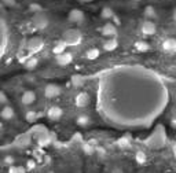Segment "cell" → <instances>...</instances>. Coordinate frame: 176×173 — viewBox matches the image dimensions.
<instances>
[{"label":"cell","mask_w":176,"mask_h":173,"mask_svg":"<svg viewBox=\"0 0 176 173\" xmlns=\"http://www.w3.org/2000/svg\"><path fill=\"white\" fill-rule=\"evenodd\" d=\"M83 40V33L79 29H67L62 36V41L66 45H77Z\"/></svg>","instance_id":"obj_1"},{"label":"cell","mask_w":176,"mask_h":173,"mask_svg":"<svg viewBox=\"0 0 176 173\" xmlns=\"http://www.w3.org/2000/svg\"><path fill=\"white\" fill-rule=\"evenodd\" d=\"M48 22H50L48 17L45 14H43L41 11L40 13H35V15L32 18V23L36 29H45L48 26Z\"/></svg>","instance_id":"obj_2"},{"label":"cell","mask_w":176,"mask_h":173,"mask_svg":"<svg viewBox=\"0 0 176 173\" xmlns=\"http://www.w3.org/2000/svg\"><path fill=\"white\" fill-rule=\"evenodd\" d=\"M43 47H44V41H43L41 37H37V36L29 39V41H28V51L30 54L39 52V51L43 50Z\"/></svg>","instance_id":"obj_3"},{"label":"cell","mask_w":176,"mask_h":173,"mask_svg":"<svg viewBox=\"0 0 176 173\" xmlns=\"http://www.w3.org/2000/svg\"><path fill=\"white\" fill-rule=\"evenodd\" d=\"M140 30H142V33H143V35H146V36H151V35H154V33H156L157 26H156V23H154L153 21L146 19V21H143V22H142V25H140Z\"/></svg>","instance_id":"obj_4"},{"label":"cell","mask_w":176,"mask_h":173,"mask_svg":"<svg viewBox=\"0 0 176 173\" xmlns=\"http://www.w3.org/2000/svg\"><path fill=\"white\" fill-rule=\"evenodd\" d=\"M59 93H61V87L57 85V84H48V85L44 88V95H45V98H48V99L57 98Z\"/></svg>","instance_id":"obj_5"},{"label":"cell","mask_w":176,"mask_h":173,"mask_svg":"<svg viewBox=\"0 0 176 173\" xmlns=\"http://www.w3.org/2000/svg\"><path fill=\"white\" fill-rule=\"evenodd\" d=\"M69 21L73 23H80L84 21V13H83L81 10H77V8H75V10H72L69 13Z\"/></svg>","instance_id":"obj_6"},{"label":"cell","mask_w":176,"mask_h":173,"mask_svg":"<svg viewBox=\"0 0 176 173\" xmlns=\"http://www.w3.org/2000/svg\"><path fill=\"white\" fill-rule=\"evenodd\" d=\"M75 102H76V106H77V107H85V106H88V103H89V95H88L87 92H80V93H77Z\"/></svg>","instance_id":"obj_7"},{"label":"cell","mask_w":176,"mask_h":173,"mask_svg":"<svg viewBox=\"0 0 176 173\" xmlns=\"http://www.w3.org/2000/svg\"><path fill=\"white\" fill-rule=\"evenodd\" d=\"M72 60H73V55L70 52H66V51L59 54V55H57V63L61 66L69 65V63H72Z\"/></svg>","instance_id":"obj_8"},{"label":"cell","mask_w":176,"mask_h":173,"mask_svg":"<svg viewBox=\"0 0 176 173\" xmlns=\"http://www.w3.org/2000/svg\"><path fill=\"white\" fill-rule=\"evenodd\" d=\"M162 48H164L165 52L175 54L176 52V39H174V37L166 39V40L162 43Z\"/></svg>","instance_id":"obj_9"},{"label":"cell","mask_w":176,"mask_h":173,"mask_svg":"<svg viewBox=\"0 0 176 173\" xmlns=\"http://www.w3.org/2000/svg\"><path fill=\"white\" fill-rule=\"evenodd\" d=\"M62 114H63L62 109L58 107V106H52V107H50V110L47 111V117L50 118V120H52V121L59 120V118L62 117Z\"/></svg>","instance_id":"obj_10"},{"label":"cell","mask_w":176,"mask_h":173,"mask_svg":"<svg viewBox=\"0 0 176 173\" xmlns=\"http://www.w3.org/2000/svg\"><path fill=\"white\" fill-rule=\"evenodd\" d=\"M35 101H36V93L33 92V91H25V92L22 93V96H21V102L25 106L32 105Z\"/></svg>","instance_id":"obj_11"},{"label":"cell","mask_w":176,"mask_h":173,"mask_svg":"<svg viewBox=\"0 0 176 173\" xmlns=\"http://www.w3.org/2000/svg\"><path fill=\"white\" fill-rule=\"evenodd\" d=\"M102 35H103V36H107V37H114V36L117 35L116 26H114L112 22H110V23H106V25H103V28H102Z\"/></svg>","instance_id":"obj_12"},{"label":"cell","mask_w":176,"mask_h":173,"mask_svg":"<svg viewBox=\"0 0 176 173\" xmlns=\"http://www.w3.org/2000/svg\"><path fill=\"white\" fill-rule=\"evenodd\" d=\"M14 109L11 107V106H6V107H3L2 113H0V115H2L3 120L8 121V120H13L14 118Z\"/></svg>","instance_id":"obj_13"},{"label":"cell","mask_w":176,"mask_h":173,"mask_svg":"<svg viewBox=\"0 0 176 173\" xmlns=\"http://www.w3.org/2000/svg\"><path fill=\"white\" fill-rule=\"evenodd\" d=\"M117 47H118V41H117L114 37H110L109 40H106L103 43V50L105 51H114Z\"/></svg>","instance_id":"obj_14"},{"label":"cell","mask_w":176,"mask_h":173,"mask_svg":"<svg viewBox=\"0 0 176 173\" xmlns=\"http://www.w3.org/2000/svg\"><path fill=\"white\" fill-rule=\"evenodd\" d=\"M37 65H39V59L35 56H30L25 60V68L28 70H33L35 68H37Z\"/></svg>","instance_id":"obj_15"},{"label":"cell","mask_w":176,"mask_h":173,"mask_svg":"<svg viewBox=\"0 0 176 173\" xmlns=\"http://www.w3.org/2000/svg\"><path fill=\"white\" fill-rule=\"evenodd\" d=\"M135 48L139 51V52H147V51L150 50V45L149 43H146V41H136L135 43Z\"/></svg>","instance_id":"obj_16"},{"label":"cell","mask_w":176,"mask_h":173,"mask_svg":"<svg viewBox=\"0 0 176 173\" xmlns=\"http://www.w3.org/2000/svg\"><path fill=\"white\" fill-rule=\"evenodd\" d=\"M101 15H102L103 19H112V18L114 17V11L110 7H105V8H102Z\"/></svg>","instance_id":"obj_17"},{"label":"cell","mask_w":176,"mask_h":173,"mask_svg":"<svg viewBox=\"0 0 176 173\" xmlns=\"http://www.w3.org/2000/svg\"><path fill=\"white\" fill-rule=\"evenodd\" d=\"M76 122H77V125H80V126H87L89 122H91V120H89V117L88 115H80V117H77V120H76Z\"/></svg>","instance_id":"obj_18"},{"label":"cell","mask_w":176,"mask_h":173,"mask_svg":"<svg viewBox=\"0 0 176 173\" xmlns=\"http://www.w3.org/2000/svg\"><path fill=\"white\" fill-rule=\"evenodd\" d=\"M99 50L98 48H91V50H88L87 51V54H85V56H87V59L89 60H94V59H97L98 56H99Z\"/></svg>","instance_id":"obj_19"},{"label":"cell","mask_w":176,"mask_h":173,"mask_svg":"<svg viewBox=\"0 0 176 173\" xmlns=\"http://www.w3.org/2000/svg\"><path fill=\"white\" fill-rule=\"evenodd\" d=\"M143 14H144V17H146L147 19H151V18L156 17V8H154L153 6H147V7L144 8Z\"/></svg>","instance_id":"obj_20"},{"label":"cell","mask_w":176,"mask_h":173,"mask_svg":"<svg viewBox=\"0 0 176 173\" xmlns=\"http://www.w3.org/2000/svg\"><path fill=\"white\" fill-rule=\"evenodd\" d=\"M65 50H66V44L62 41V43H58L54 48H52V52H54L55 55H59V54L65 52Z\"/></svg>","instance_id":"obj_21"},{"label":"cell","mask_w":176,"mask_h":173,"mask_svg":"<svg viewBox=\"0 0 176 173\" xmlns=\"http://www.w3.org/2000/svg\"><path fill=\"white\" fill-rule=\"evenodd\" d=\"M25 118H26V121L28 122H35L36 120H37V113L36 111H26V115H25Z\"/></svg>","instance_id":"obj_22"},{"label":"cell","mask_w":176,"mask_h":173,"mask_svg":"<svg viewBox=\"0 0 176 173\" xmlns=\"http://www.w3.org/2000/svg\"><path fill=\"white\" fill-rule=\"evenodd\" d=\"M135 158H136L138 163H144L146 162V154H144L143 151H138L136 155H135Z\"/></svg>","instance_id":"obj_23"},{"label":"cell","mask_w":176,"mask_h":173,"mask_svg":"<svg viewBox=\"0 0 176 173\" xmlns=\"http://www.w3.org/2000/svg\"><path fill=\"white\" fill-rule=\"evenodd\" d=\"M83 150H84V153L85 154H88V155H91V154H94L95 153V148L92 147L89 143H87V144H84L83 146Z\"/></svg>","instance_id":"obj_24"},{"label":"cell","mask_w":176,"mask_h":173,"mask_svg":"<svg viewBox=\"0 0 176 173\" xmlns=\"http://www.w3.org/2000/svg\"><path fill=\"white\" fill-rule=\"evenodd\" d=\"M81 80H83V78L79 77V76H73V77H72V84H73L75 87H80V85L83 84Z\"/></svg>","instance_id":"obj_25"},{"label":"cell","mask_w":176,"mask_h":173,"mask_svg":"<svg viewBox=\"0 0 176 173\" xmlns=\"http://www.w3.org/2000/svg\"><path fill=\"white\" fill-rule=\"evenodd\" d=\"M29 10L33 11V13H40V11H41V6H39L37 3H32L30 7H29Z\"/></svg>","instance_id":"obj_26"},{"label":"cell","mask_w":176,"mask_h":173,"mask_svg":"<svg viewBox=\"0 0 176 173\" xmlns=\"http://www.w3.org/2000/svg\"><path fill=\"white\" fill-rule=\"evenodd\" d=\"M118 144L121 146V147H127V146L129 144V138H128V135L127 136H124V138H121L118 140Z\"/></svg>","instance_id":"obj_27"},{"label":"cell","mask_w":176,"mask_h":173,"mask_svg":"<svg viewBox=\"0 0 176 173\" xmlns=\"http://www.w3.org/2000/svg\"><path fill=\"white\" fill-rule=\"evenodd\" d=\"M35 166H36V162L33 159H29L26 162V171H33L35 169Z\"/></svg>","instance_id":"obj_28"},{"label":"cell","mask_w":176,"mask_h":173,"mask_svg":"<svg viewBox=\"0 0 176 173\" xmlns=\"http://www.w3.org/2000/svg\"><path fill=\"white\" fill-rule=\"evenodd\" d=\"M26 169L21 168V166H18V168H14V166H11L10 168V173H25Z\"/></svg>","instance_id":"obj_29"},{"label":"cell","mask_w":176,"mask_h":173,"mask_svg":"<svg viewBox=\"0 0 176 173\" xmlns=\"http://www.w3.org/2000/svg\"><path fill=\"white\" fill-rule=\"evenodd\" d=\"M3 4L7 6V7H14L15 4H17V0H2Z\"/></svg>","instance_id":"obj_30"},{"label":"cell","mask_w":176,"mask_h":173,"mask_svg":"<svg viewBox=\"0 0 176 173\" xmlns=\"http://www.w3.org/2000/svg\"><path fill=\"white\" fill-rule=\"evenodd\" d=\"M7 103V95L4 92H0V105H6Z\"/></svg>","instance_id":"obj_31"},{"label":"cell","mask_w":176,"mask_h":173,"mask_svg":"<svg viewBox=\"0 0 176 173\" xmlns=\"http://www.w3.org/2000/svg\"><path fill=\"white\" fill-rule=\"evenodd\" d=\"M4 163H6V165H13V163H14V158L11 155H7L4 158Z\"/></svg>","instance_id":"obj_32"},{"label":"cell","mask_w":176,"mask_h":173,"mask_svg":"<svg viewBox=\"0 0 176 173\" xmlns=\"http://www.w3.org/2000/svg\"><path fill=\"white\" fill-rule=\"evenodd\" d=\"M26 143H29V138H24V139H21V140H18V144L19 146H24V144H26Z\"/></svg>","instance_id":"obj_33"},{"label":"cell","mask_w":176,"mask_h":173,"mask_svg":"<svg viewBox=\"0 0 176 173\" xmlns=\"http://www.w3.org/2000/svg\"><path fill=\"white\" fill-rule=\"evenodd\" d=\"M172 19H174V22L176 23V7L174 8V11H172Z\"/></svg>","instance_id":"obj_34"},{"label":"cell","mask_w":176,"mask_h":173,"mask_svg":"<svg viewBox=\"0 0 176 173\" xmlns=\"http://www.w3.org/2000/svg\"><path fill=\"white\" fill-rule=\"evenodd\" d=\"M98 153H99L101 155H105V150L103 148H101V147H98Z\"/></svg>","instance_id":"obj_35"},{"label":"cell","mask_w":176,"mask_h":173,"mask_svg":"<svg viewBox=\"0 0 176 173\" xmlns=\"http://www.w3.org/2000/svg\"><path fill=\"white\" fill-rule=\"evenodd\" d=\"M172 126H174V128H176V120H172Z\"/></svg>","instance_id":"obj_36"},{"label":"cell","mask_w":176,"mask_h":173,"mask_svg":"<svg viewBox=\"0 0 176 173\" xmlns=\"http://www.w3.org/2000/svg\"><path fill=\"white\" fill-rule=\"evenodd\" d=\"M174 154H175V157H176V144L174 146Z\"/></svg>","instance_id":"obj_37"},{"label":"cell","mask_w":176,"mask_h":173,"mask_svg":"<svg viewBox=\"0 0 176 173\" xmlns=\"http://www.w3.org/2000/svg\"><path fill=\"white\" fill-rule=\"evenodd\" d=\"M2 129H3V124L0 122V130H2Z\"/></svg>","instance_id":"obj_38"},{"label":"cell","mask_w":176,"mask_h":173,"mask_svg":"<svg viewBox=\"0 0 176 173\" xmlns=\"http://www.w3.org/2000/svg\"><path fill=\"white\" fill-rule=\"evenodd\" d=\"M81 2H91V0H81Z\"/></svg>","instance_id":"obj_39"},{"label":"cell","mask_w":176,"mask_h":173,"mask_svg":"<svg viewBox=\"0 0 176 173\" xmlns=\"http://www.w3.org/2000/svg\"><path fill=\"white\" fill-rule=\"evenodd\" d=\"M135 2H139V0H135Z\"/></svg>","instance_id":"obj_40"}]
</instances>
